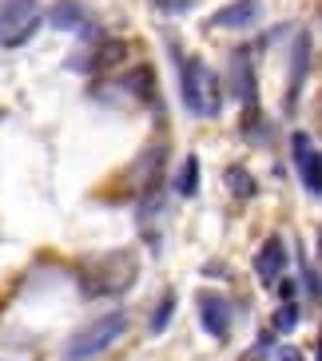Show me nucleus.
Wrapping results in <instances>:
<instances>
[{"instance_id": "f257e3e1", "label": "nucleus", "mask_w": 322, "mask_h": 361, "mask_svg": "<svg viewBox=\"0 0 322 361\" xmlns=\"http://www.w3.org/2000/svg\"><path fill=\"white\" fill-rule=\"evenodd\" d=\"M140 278V255L136 250H107V255H92L80 262L76 282L84 298H116L131 290V282Z\"/></svg>"}, {"instance_id": "f03ea898", "label": "nucleus", "mask_w": 322, "mask_h": 361, "mask_svg": "<svg viewBox=\"0 0 322 361\" xmlns=\"http://www.w3.org/2000/svg\"><path fill=\"white\" fill-rule=\"evenodd\" d=\"M179 96L195 119H215L219 107H223V84H219V75L207 60L179 56Z\"/></svg>"}, {"instance_id": "7ed1b4c3", "label": "nucleus", "mask_w": 322, "mask_h": 361, "mask_svg": "<svg viewBox=\"0 0 322 361\" xmlns=\"http://www.w3.org/2000/svg\"><path fill=\"white\" fill-rule=\"evenodd\" d=\"M128 314L124 310H112V314H104V318H96L92 326H84L80 334H72V338L64 341V350H60V361H92L100 357L104 350H112L124 334H128Z\"/></svg>"}, {"instance_id": "20e7f679", "label": "nucleus", "mask_w": 322, "mask_h": 361, "mask_svg": "<svg viewBox=\"0 0 322 361\" xmlns=\"http://www.w3.org/2000/svg\"><path fill=\"white\" fill-rule=\"evenodd\" d=\"M44 24L40 0H0V48H24Z\"/></svg>"}, {"instance_id": "39448f33", "label": "nucleus", "mask_w": 322, "mask_h": 361, "mask_svg": "<svg viewBox=\"0 0 322 361\" xmlns=\"http://www.w3.org/2000/svg\"><path fill=\"white\" fill-rule=\"evenodd\" d=\"M290 147H294V167H299V179H302V187H306V195L318 199V195H322V159H318L314 139L306 135V131H299Z\"/></svg>"}, {"instance_id": "423d86ee", "label": "nucleus", "mask_w": 322, "mask_h": 361, "mask_svg": "<svg viewBox=\"0 0 322 361\" xmlns=\"http://www.w3.org/2000/svg\"><path fill=\"white\" fill-rule=\"evenodd\" d=\"M255 278L263 282V286H275V282H282V266H287V246H282L279 234H270L267 243L258 246V255H255Z\"/></svg>"}, {"instance_id": "0eeeda50", "label": "nucleus", "mask_w": 322, "mask_h": 361, "mask_svg": "<svg viewBox=\"0 0 322 361\" xmlns=\"http://www.w3.org/2000/svg\"><path fill=\"white\" fill-rule=\"evenodd\" d=\"M199 318H203V329L215 341H227V334H231V302L223 294H211L207 290L199 298Z\"/></svg>"}, {"instance_id": "6e6552de", "label": "nucleus", "mask_w": 322, "mask_h": 361, "mask_svg": "<svg viewBox=\"0 0 322 361\" xmlns=\"http://www.w3.org/2000/svg\"><path fill=\"white\" fill-rule=\"evenodd\" d=\"M44 16H48V24L60 28V32H84L88 28V8L80 0H56Z\"/></svg>"}, {"instance_id": "1a4fd4ad", "label": "nucleus", "mask_w": 322, "mask_h": 361, "mask_svg": "<svg viewBox=\"0 0 322 361\" xmlns=\"http://www.w3.org/2000/svg\"><path fill=\"white\" fill-rule=\"evenodd\" d=\"M258 20V0H235L219 16H211V28H251Z\"/></svg>"}, {"instance_id": "9d476101", "label": "nucleus", "mask_w": 322, "mask_h": 361, "mask_svg": "<svg viewBox=\"0 0 322 361\" xmlns=\"http://www.w3.org/2000/svg\"><path fill=\"white\" fill-rule=\"evenodd\" d=\"M195 187H199V159H195V155H187V159L179 163V175H175V195L191 199Z\"/></svg>"}, {"instance_id": "9b49d317", "label": "nucleus", "mask_w": 322, "mask_h": 361, "mask_svg": "<svg viewBox=\"0 0 322 361\" xmlns=\"http://www.w3.org/2000/svg\"><path fill=\"white\" fill-rule=\"evenodd\" d=\"M227 187H231V195H239V199H255V179H251L247 167L227 171Z\"/></svg>"}, {"instance_id": "f8f14e48", "label": "nucleus", "mask_w": 322, "mask_h": 361, "mask_svg": "<svg viewBox=\"0 0 322 361\" xmlns=\"http://www.w3.org/2000/svg\"><path fill=\"white\" fill-rule=\"evenodd\" d=\"M175 314V294L167 290V294L160 298V306H155V314H151V334H163L167 329V318Z\"/></svg>"}, {"instance_id": "ddd939ff", "label": "nucleus", "mask_w": 322, "mask_h": 361, "mask_svg": "<svg viewBox=\"0 0 322 361\" xmlns=\"http://www.w3.org/2000/svg\"><path fill=\"white\" fill-rule=\"evenodd\" d=\"M294 326H299V302H282V310L275 314L270 329H275V334H290Z\"/></svg>"}, {"instance_id": "4468645a", "label": "nucleus", "mask_w": 322, "mask_h": 361, "mask_svg": "<svg viewBox=\"0 0 322 361\" xmlns=\"http://www.w3.org/2000/svg\"><path fill=\"white\" fill-rule=\"evenodd\" d=\"M151 4H155L160 12H187L195 0H151Z\"/></svg>"}, {"instance_id": "2eb2a0df", "label": "nucleus", "mask_w": 322, "mask_h": 361, "mask_svg": "<svg viewBox=\"0 0 322 361\" xmlns=\"http://www.w3.org/2000/svg\"><path fill=\"white\" fill-rule=\"evenodd\" d=\"M302 278H306V298H318V274H314V266H302Z\"/></svg>"}, {"instance_id": "dca6fc26", "label": "nucleus", "mask_w": 322, "mask_h": 361, "mask_svg": "<svg viewBox=\"0 0 322 361\" xmlns=\"http://www.w3.org/2000/svg\"><path fill=\"white\" fill-rule=\"evenodd\" d=\"M279 361H306V357H302L299 350H290V345H287V350H279Z\"/></svg>"}]
</instances>
